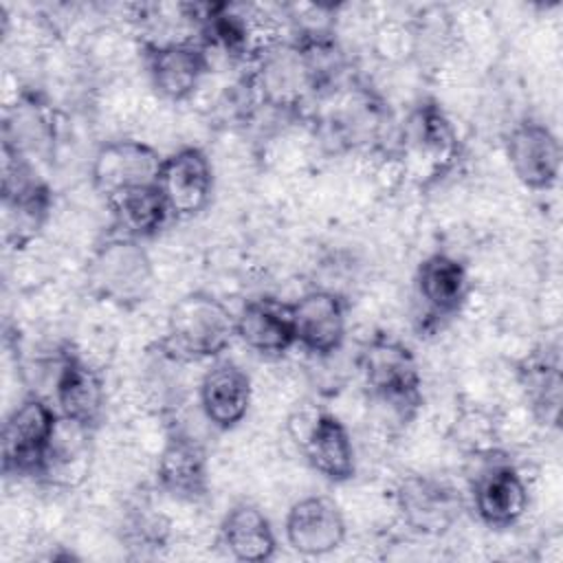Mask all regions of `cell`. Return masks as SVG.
I'll return each mask as SVG.
<instances>
[{
    "instance_id": "1",
    "label": "cell",
    "mask_w": 563,
    "mask_h": 563,
    "mask_svg": "<svg viewBox=\"0 0 563 563\" xmlns=\"http://www.w3.org/2000/svg\"><path fill=\"white\" fill-rule=\"evenodd\" d=\"M462 143L453 121L435 101H420L396 130L391 158L402 176L427 187L446 176L460 161Z\"/></svg>"
},
{
    "instance_id": "2",
    "label": "cell",
    "mask_w": 563,
    "mask_h": 563,
    "mask_svg": "<svg viewBox=\"0 0 563 563\" xmlns=\"http://www.w3.org/2000/svg\"><path fill=\"white\" fill-rule=\"evenodd\" d=\"M235 339V314L211 292L191 290L178 297L167 312L158 352L169 361L218 358Z\"/></svg>"
},
{
    "instance_id": "3",
    "label": "cell",
    "mask_w": 563,
    "mask_h": 563,
    "mask_svg": "<svg viewBox=\"0 0 563 563\" xmlns=\"http://www.w3.org/2000/svg\"><path fill=\"white\" fill-rule=\"evenodd\" d=\"M358 369L369 396L400 422L416 418L422 405V378L413 352L387 336L374 334L358 352Z\"/></svg>"
},
{
    "instance_id": "4",
    "label": "cell",
    "mask_w": 563,
    "mask_h": 563,
    "mask_svg": "<svg viewBox=\"0 0 563 563\" xmlns=\"http://www.w3.org/2000/svg\"><path fill=\"white\" fill-rule=\"evenodd\" d=\"M86 284L101 301L134 308L154 290V266L139 240L114 233L90 253Z\"/></svg>"
},
{
    "instance_id": "5",
    "label": "cell",
    "mask_w": 563,
    "mask_h": 563,
    "mask_svg": "<svg viewBox=\"0 0 563 563\" xmlns=\"http://www.w3.org/2000/svg\"><path fill=\"white\" fill-rule=\"evenodd\" d=\"M51 207V187L35 174L33 165L15 152L2 147L4 242L13 249L26 246L42 231Z\"/></svg>"
},
{
    "instance_id": "6",
    "label": "cell",
    "mask_w": 563,
    "mask_h": 563,
    "mask_svg": "<svg viewBox=\"0 0 563 563\" xmlns=\"http://www.w3.org/2000/svg\"><path fill=\"white\" fill-rule=\"evenodd\" d=\"M59 413L40 396H29L11 409L2 424V473L40 479Z\"/></svg>"
},
{
    "instance_id": "7",
    "label": "cell",
    "mask_w": 563,
    "mask_h": 563,
    "mask_svg": "<svg viewBox=\"0 0 563 563\" xmlns=\"http://www.w3.org/2000/svg\"><path fill=\"white\" fill-rule=\"evenodd\" d=\"M477 460L482 464L471 479V504L477 519L493 530L512 528L530 504L523 475L499 451L479 455Z\"/></svg>"
},
{
    "instance_id": "8",
    "label": "cell",
    "mask_w": 563,
    "mask_h": 563,
    "mask_svg": "<svg viewBox=\"0 0 563 563\" xmlns=\"http://www.w3.org/2000/svg\"><path fill=\"white\" fill-rule=\"evenodd\" d=\"M400 521L418 534L442 537L464 512V499L455 486L431 475H407L394 493Z\"/></svg>"
},
{
    "instance_id": "9",
    "label": "cell",
    "mask_w": 563,
    "mask_h": 563,
    "mask_svg": "<svg viewBox=\"0 0 563 563\" xmlns=\"http://www.w3.org/2000/svg\"><path fill=\"white\" fill-rule=\"evenodd\" d=\"M413 290L422 306L424 328L435 330L460 314L471 292V277L462 260L451 253L435 251L418 264Z\"/></svg>"
},
{
    "instance_id": "10",
    "label": "cell",
    "mask_w": 563,
    "mask_h": 563,
    "mask_svg": "<svg viewBox=\"0 0 563 563\" xmlns=\"http://www.w3.org/2000/svg\"><path fill=\"white\" fill-rule=\"evenodd\" d=\"M143 59L154 90L176 103L187 101L209 70V53L194 37L143 42Z\"/></svg>"
},
{
    "instance_id": "11",
    "label": "cell",
    "mask_w": 563,
    "mask_h": 563,
    "mask_svg": "<svg viewBox=\"0 0 563 563\" xmlns=\"http://www.w3.org/2000/svg\"><path fill=\"white\" fill-rule=\"evenodd\" d=\"M161 163L163 156L143 141H108L92 156V187L103 200H110L123 191L156 185Z\"/></svg>"
},
{
    "instance_id": "12",
    "label": "cell",
    "mask_w": 563,
    "mask_h": 563,
    "mask_svg": "<svg viewBox=\"0 0 563 563\" xmlns=\"http://www.w3.org/2000/svg\"><path fill=\"white\" fill-rule=\"evenodd\" d=\"M156 187L172 213V220L194 218L211 200L213 194V167L209 156L187 145L163 158Z\"/></svg>"
},
{
    "instance_id": "13",
    "label": "cell",
    "mask_w": 563,
    "mask_h": 563,
    "mask_svg": "<svg viewBox=\"0 0 563 563\" xmlns=\"http://www.w3.org/2000/svg\"><path fill=\"white\" fill-rule=\"evenodd\" d=\"M508 165L528 189H550L561 172V143L541 121L523 119L504 139Z\"/></svg>"
},
{
    "instance_id": "14",
    "label": "cell",
    "mask_w": 563,
    "mask_h": 563,
    "mask_svg": "<svg viewBox=\"0 0 563 563\" xmlns=\"http://www.w3.org/2000/svg\"><path fill=\"white\" fill-rule=\"evenodd\" d=\"M55 409L62 418L95 431L106 411V385L101 374L75 350L64 347L57 361Z\"/></svg>"
},
{
    "instance_id": "15",
    "label": "cell",
    "mask_w": 563,
    "mask_h": 563,
    "mask_svg": "<svg viewBox=\"0 0 563 563\" xmlns=\"http://www.w3.org/2000/svg\"><path fill=\"white\" fill-rule=\"evenodd\" d=\"M290 306L295 343L306 352L328 358L345 341V299L325 288H314L297 297Z\"/></svg>"
},
{
    "instance_id": "16",
    "label": "cell",
    "mask_w": 563,
    "mask_h": 563,
    "mask_svg": "<svg viewBox=\"0 0 563 563\" xmlns=\"http://www.w3.org/2000/svg\"><path fill=\"white\" fill-rule=\"evenodd\" d=\"M161 490L183 501H200L209 493V460L205 446L185 429L169 427L156 462Z\"/></svg>"
},
{
    "instance_id": "17",
    "label": "cell",
    "mask_w": 563,
    "mask_h": 563,
    "mask_svg": "<svg viewBox=\"0 0 563 563\" xmlns=\"http://www.w3.org/2000/svg\"><path fill=\"white\" fill-rule=\"evenodd\" d=\"M284 532L295 552L303 556H323L345 541L347 526L334 499L325 495H308L290 506Z\"/></svg>"
},
{
    "instance_id": "18",
    "label": "cell",
    "mask_w": 563,
    "mask_h": 563,
    "mask_svg": "<svg viewBox=\"0 0 563 563\" xmlns=\"http://www.w3.org/2000/svg\"><path fill=\"white\" fill-rule=\"evenodd\" d=\"M308 464L328 482L343 484L354 477L356 457L347 427L330 411H317L297 435Z\"/></svg>"
},
{
    "instance_id": "19",
    "label": "cell",
    "mask_w": 563,
    "mask_h": 563,
    "mask_svg": "<svg viewBox=\"0 0 563 563\" xmlns=\"http://www.w3.org/2000/svg\"><path fill=\"white\" fill-rule=\"evenodd\" d=\"M251 378L249 374L229 358H218L205 372L198 398L200 409L209 424L220 431H229L238 427L251 407Z\"/></svg>"
},
{
    "instance_id": "20",
    "label": "cell",
    "mask_w": 563,
    "mask_h": 563,
    "mask_svg": "<svg viewBox=\"0 0 563 563\" xmlns=\"http://www.w3.org/2000/svg\"><path fill=\"white\" fill-rule=\"evenodd\" d=\"M235 339L262 356H282L295 343L290 306L273 297L249 299L235 314Z\"/></svg>"
},
{
    "instance_id": "21",
    "label": "cell",
    "mask_w": 563,
    "mask_h": 563,
    "mask_svg": "<svg viewBox=\"0 0 563 563\" xmlns=\"http://www.w3.org/2000/svg\"><path fill=\"white\" fill-rule=\"evenodd\" d=\"M517 380L532 416L545 427H556L563 389L559 347L541 345L523 356L517 365Z\"/></svg>"
},
{
    "instance_id": "22",
    "label": "cell",
    "mask_w": 563,
    "mask_h": 563,
    "mask_svg": "<svg viewBox=\"0 0 563 563\" xmlns=\"http://www.w3.org/2000/svg\"><path fill=\"white\" fill-rule=\"evenodd\" d=\"M220 543L224 550L244 563H260L273 559L277 539L271 521L255 504H235L220 523Z\"/></svg>"
},
{
    "instance_id": "23",
    "label": "cell",
    "mask_w": 563,
    "mask_h": 563,
    "mask_svg": "<svg viewBox=\"0 0 563 563\" xmlns=\"http://www.w3.org/2000/svg\"><path fill=\"white\" fill-rule=\"evenodd\" d=\"M106 202L112 211L117 233L139 242L154 238L172 220V213L156 185L123 191Z\"/></svg>"
},
{
    "instance_id": "24",
    "label": "cell",
    "mask_w": 563,
    "mask_h": 563,
    "mask_svg": "<svg viewBox=\"0 0 563 563\" xmlns=\"http://www.w3.org/2000/svg\"><path fill=\"white\" fill-rule=\"evenodd\" d=\"M451 440L471 457L488 455L497 449V422L482 407H462L451 424Z\"/></svg>"
},
{
    "instance_id": "25",
    "label": "cell",
    "mask_w": 563,
    "mask_h": 563,
    "mask_svg": "<svg viewBox=\"0 0 563 563\" xmlns=\"http://www.w3.org/2000/svg\"><path fill=\"white\" fill-rule=\"evenodd\" d=\"M167 534H169V521L163 515L141 506L125 517L121 539L128 543V548H139L141 552H154L165 545Z\"/></svg>"
}]
</instances>
